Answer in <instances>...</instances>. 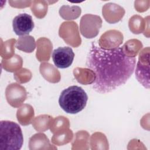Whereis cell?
Returning <instances> with one entry per match:
<instances>
[{"label":"cell","mask_w":150,"mask_h":150,"mask_svg":"<svg viewBox=\"0 0 150 150\" xmlns=\"http://www.w3.org/2000/svg\"><path fill=\"white\" fill-rule=\"evenodd\" d=\"M135 62V56L127 55L122 47L104 49L93 42L86 63L94 73L92 88L101 94L112 91L130 78Z\"/></svg>","instance_id":"obj_1"},{"label":"cell","mask_w":150,"mask_h":150,"mask_svg":"<svg viewBox=\"0 0 150 150\" xmlns=\"http://www.w3.org/2000/svg\"><path fill=\"white\" fill-rule=\"evenodd\" d=\"M88 96L81 87L71 86L61 92L59 103L66 112L75 114L85 108Z\"/></svg>","instance_id":"obj_2"},{"label":"cell","mask_w":150,"mask_h":150,"mask_svg":"<svg viewBox=\"0 0 150 150\" xmlns=\"http://www.w3.org/2000/svg\"><path fill=\"white\" fill-rule=\"evenodd\" d=\"M23 137L20 126L11 121L0 122V150H19Z\"/></svg>","instance_id":"obj_3"},{"label":"cell","mask_w":150,"mask_h":150,"mask_svg":"<svg viewBox=\"0 0 150 150\" xmlns=\"http://www.w3.org/2000/svg\"><path fill=\"white\" fill-rule=\"evenodd\" d=\"M74 53L70 47H59L54 50L52 59L54 65L60 69L69 67L73 63Z\"/></svg>","instance_id":"obj_4"},{"label":"cell","mask_w":150,"mask_h":150,"mask_svg":"<svg viewBox=\"0 0 150 150\" xmlns=\"http://www.w3.org/2000/svg\"><path fill=\"white\" fill-rule=\"evenodd\" d=\"M14 32L18 36L28 35L34 28L32 18L28 13H20L16 16L12 21Z\"/></svg>","instance_id":"obj_5"},{"label":"cell","mask_w":150,"mask_h":150,"mask_svg":"<svg viewBox=\"0 0 150 150\" xmlns=\"http://www.w3.org/2000/svg\"><path fill=\"white\" fill-rule=\"evenodd\" d=\"M149 64H145L140 60L137 63L135 76L138 81L145 87L149 88Z\"/></svg>","instance_id":"obj_6"}]
</instances>
